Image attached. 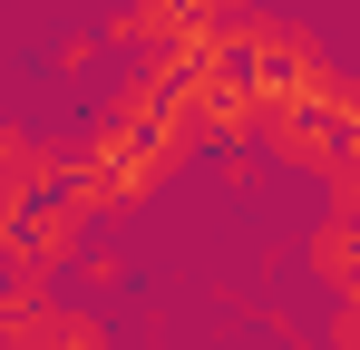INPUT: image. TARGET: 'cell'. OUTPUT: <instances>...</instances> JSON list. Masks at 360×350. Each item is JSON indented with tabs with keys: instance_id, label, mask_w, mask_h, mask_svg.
<instances>
[{
	"instance_id": "1",
	"label": "cell",
	"mask_w": 360,
	"mask_h": 350,
	"mask_svg": "<svg viewBox=\"0 0 360 350\" xmlns=\"http://www.w3.org/2000/svg\"><path fill=\"white\" fill-rule=\"evenodd\" d=\"M302 263L331 302H360V205H321V224L302 233Z\"/></svg>"
}]
</instances>
